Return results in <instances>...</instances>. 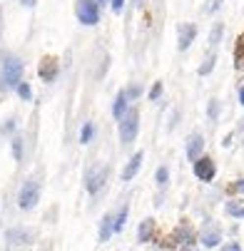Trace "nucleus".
Instances as JSON below:
<instances>
[{
  "label": "nucleus",
  "instance_id": "nucleus-1",
  "mask_svg": "<svg viewBox=\"0 0 244 251\" xmlns=\"http://www.w3.org/2000/svg\"><path fill=\"white\" fill-rule=\"evenodd\" d=\"M23 60L15 55H3V73H0V90H13L23 82Z\"/></svg>",
  "mask_w": 244,
  "mask_h": 251
},
{
  "label": "nucleus",
  "instance_id": "nucleus-2",
  "mask_svg": "<svg viewBox=\"0 0 244 251\" xmlns=\"http://www.w3.org/2000/svg\"><path fill=\"white\" fill-rule=\"evenodd\" d=\"M194 244V231L187 226V224H182V226H177L169 236H167V241H160V246H169V249H177V251H190V246Z\"/></svg>",
  "mask_w": 244,
  "mask_h": 251
},
{
  "label": "nucleus",
  "instance_id": "nucleus-3",
  "mask_svg": "<svg viewBox=\"0 0 244 251\" xmlns=\"http://www.w3.org/2000/svg\"><path fill=\"white\" fill-rule=\"evenodd\" d=\"M137 129H139V112L135 110V107H130V110L122 115V120H120V139H122V145H132L135 137H137Z\"/></svg>",
  "mask_w": 244,
  "mask_h": 251
},
{
  "label": "nucleus",
  "instance_id": "nucleus-4",
  "mask_svg": "<svg viewBox=\"0 0 244 251\" xmlns=\"http://www.w3.org/2000/svg\"><path fill=\"white\" fill-rule=\"evenodd\" d=\"M40 199V184L35 182V179H27V182L20 187V194H18V206L20 209H32L35 204H38Z\"/></svg>",
  "mask_w": 244,
  "mask_h": 251
},
{
  "label": "nucleus",
  "instance_id": "nucleus-5",
  "mask_svg": "<svg viewBox=\"0 0 244 251\" xmlns=\"http://www.w3.org/2000/svg\"><path fill=\"white\" fill-rule=\"evenodd\" d=\"M75 13H78V20L82 25H97L100 23V5L95 0H78Z\"/></svg>",
  "mask_w": 244,
  "mask_h": 251
},
{
  "label": "nucleus",
  "instance_id": "nucleus-6",
  "mask_svg": "<svg viewBox=\"0 0 244 251\" xmlns=\"http://www.w3.org/2000/svg\"><path fill=\"white\" fill-rule=\"evenodd\" d=\"M57 73H60V62H57V57L45 55V57L40 60V65H38V75H40V80H43V82H53V80H57Z\"/></svg>",
  "mask_w": 244,
  "mask_h": 251
},
{
  "label": "nucleus",
  "instance_id": "nucleus-7",
  "mask_svg": "<svg viewBox=\"0 0 244 251\" xmlns=\"http://www.w3.org/2000/svg\"><path fill=\"white\" fill-rule=\"evenodd\" d=\"M215 162L209 159V157H199L194 159V176L199 179V182H212L215 179Z\"/></svg>",
  "mask_w": 244,
  "mask_h": 251
},
{
  "label": "nucleus",
  "instance_id": "nucleus-8",
  "mask_svg": "<svg viewBox=\"0 0 244 251\" xmlns=\"http://www.w3.org/2000/svg\"><path fill=\"white\" fill-rule=\"evenodd\" d=\"M105 176H108V169H102V167H95V169L87 172V176H85V187H87L90 194H97V192L105 187Z\"/></svg>",
  "mask_w": 244,
  "mask_h": 251
},
{
  "label": "nucleus",
  "instance_id": "nucleus-9",
  "mask_svg": "<svg viewBox=\"0 0 244 251\" xmlns=\"http://www.w3.org/2000/svg\"><path fill=\"white\" fill-rule=\"evenodd\" d=\"M177 35H180L177 48H180V50H187V48L194 43V38H197V25H192V23H182L180 30H177Z\"/></svg>",
  "mask_w": 244,
  "mask_h": 251
},
{
  "label": "nucleus",
  "instance_id": "nucleus-10",
  "mask_svg": "<svg viewBox=\"0 0 244 251\" xmlns=\"http://www.w3.org/2000/svg\"><path fill=\"white\" fill-rule=\"evenodd\" d=\"M5 239L10 241V244H15V246H27V244H32L35 239H32V231H27V229H20V226H15V229H8L5 231Z\"/></svg>",
  "mask_w": 244,
  "mask_h": 251
},
{
  "label": "nucleus",
  "instance_id": "nucleus-11",
  "mask_svg": "<svg viewBox=\"0 0 244 251\" xmlns=\"http://www.w3.org/2000/svg\"><path fill=\"white\" fill-rule=\"evenodd\" d=\"M202 150H204V137L199 134V132H194V134H190V139H187V159H199L202 157Z\"/></svg>",
  "mask_w": 244,
  "mask_h": 251
},
{
  "label": "nucleus",
  "instance_id": "nucleus-12",
  "mask_svg": "<svg viewBox=\"0 0 244 251\" xmlns=\"http://www.w3.org/2000/svg\"><path fill=\"white\" fill-rule=\"evenodd\" d=\"M142 159H145L142 152H135V154L130 157V162H127L125 169H122V182H130V179H135V174L139 172V167H142Z\"/></svg>",
  "mask_w": 244,
  "mask_h": 251
},
{
  "label": "nucleus",
  "instance_id": "nucleus-13",
  "mask_svg": "<svg viewBox=\"0 0 244 251\" xmlns=\"http://www.w3.org/2000/svg\"><path fill=\"white\" fill-rule=\"evenodd\" d=\"M155 231H157V222L155 219H142V224H139V229H137V239L142 244H147V241L155 239Z\"/></svg>",
  "mask_w": 244,
  "mask_h": 251
},
{
  "label": "nucleus",
  "instance_id": "nucleus-14",
  "mask_svg": "<svg viewBox=\"0 0 244 251\" xmlns=\"http://www.w3.org/2000/svg\"><path fill=\"white\" fill-rule=\"evenodd\" d=\"M219 239H222L219 226H209V229H207V231H202V236H199L202 246H207V249H215V246L219 244Z\"/></svg>",
  "mask_w": 244,
  "mask_h": 251
},
{
  "label": "nucleus",
  "instance_id": "nucleus-15",
  "mask_svg": "<svg viewBox=\"0 0 244 251\" xmlns=\"http://www.w3.org/2000/svg\"><path fill=\"white\" fill-rule=\"evenodd\" d=\"M127 112V95H125V90L122 92H117V97H115V104H112V115L117 117V120H122V115Z\"/></svg>",
  "mask_w": 244,
  "mask_h": 251
},
{
  "label": "nucleus",
  "instance_id": "nucleus-16",
  "mask_svg": "<svg viewBox=\"0 0 244 251\" xmlns=\"http://www.w3.org/2000/svg\"><path fill=\"white\" fill-rule=\"evenodd\" d=\"M234 67L244 70V32L237 38V45H234Z\"/></svg>",
  "mask_w": 244,
  "mask_h": 251
},
{
  "label": "nucleus",
  "instance_id": "nucleus-17",
  "mask_svg": "<svg viewBox=\"0 0 244 251\" xmlns=\"http://www.w3.org/2000/svg\"><path fill=\"white\" fill-rule=\"evenodd\" d=\"M112 214H105L102 217V224H100V241H108L112 236Z\"/></svg>",
  "mask_w": 244,
  "mask_h": 251
},
{
  "label": "nucleus",
  "instance_id": "nucleus-18",
  "mask_svg": "<svg viewBox=\"0 0 244 251\" xmlns=\"http://www.w3.org/2000/svg\"><path fill=\"white\" fill-rule=\"evenodd\" d=\"M222 35H224V25L222 23H215L212 25V32H209V45H212V48L219 45L222 43Z\"/></svg>",
  "mask_w": 244,
  "mask_h": 251
},
{
  "label": "nucleus",
  "instance_id": "nucleus-19",
  "mask_svg": "<svg viewBox=\"0 0 244 251\" xmlns=\"http://www.w3.org/2000/svg\"><path fill=\"white\" fill-rule=\"evenodd\" d=\"M127 206H122L120 211H117V217H112V231H122V226H125V222H127Z\"/></svg>",
  "mask_w": 244,
  "mask_h": 251
},
{
  "label": "nucleus",
  "instance_id": "nucleus-20",
  "mask_svg": "<svg viewBox=\"0 0 244 251\" xmlns=\"http://www.w3.org/2000/svg\"><path fill=\"white\" fill-rule=\"evenodd\" d=\"M227 214L229 217H237V219H244V206L237 201H227Z\"/></svg>",
  "mask_w": 244,
  "mask_h": 251
},
{
  "label": "nucleus",
  "instance_id": "nucleus-21",
  "mask_svg": "<svg viewBox=\"0 0 244 251\" xmlns=\"http://www.w3.org/2000/svg\"><path fill=\"white\" fill-rule=\"evenodd\" d=\"M92 134H95V125L92 122H85L82 125V132H80V142H82V145H87V142L92 139Z\"/></svg>",
  "mask_w": 244,
  "mask_h": 251
},
{
  "label": "nucleus",
  "instance_id": "nucleus-22",
  "mask_svg": "<svg viewBox=\"0 0 244 251\" xmlns=\"http://www.w3.org/2000/svg\"><path fill=\"white\" fill-rule=\"evenodd\" d=\"M215 62H217V55H215V52H209V57H207V60H204V65L199 67V75H209V73H212Z\"/></svg>",
  "mask_w": 244,
  "mask_h": 251
},
{
  "label": "nucleus",
  "instance_id": "nucleus-23",
  "mask_svg": "<svg viewBox=\"0 0 244 251\" xmlns=\"http://www.w3.org/2000/svg\"><path fill=\"white\" fill-rule=\"evenodd\" d=\"M167 179H169V169H167V167H157V172H155V182H157L160 187H164V184H167Z\"/></svg>",
  "mask_w": 244,
  "mask_h": 251
},
{
  "label": "nucleus",
  "instance_id": "nucleus-24",
  "mask_svg": "<svg viewBox=\"0 0 244 251\" xmlns=\"http://www.w3.org/2000/svg\"><path fill=\"white\" fill-rule=\"evenodd\" d=\"M13 157L20 162L23 159V139L20 137H13Z\"/></svg>",
  "mask_w": 244,
  "mask_h": 251
},
{
  "label": "nucleus",
  "instance_id": "nucleus-25",
  "mask_svg": "<svg viewBox=\"0 0 244 251\" xmlns=\"http://www.w3.org/2000/svg\"><path fill=\"white\" fill-rule=\"evenodd\" d=\"M15 90H18L20 100H30V97H32V90H30V85H27V82H20Z\"/></svg>",
  "mask_w": 244,
  "mask_h": 251
},
{
  "label": "nucleus",
  "instance_id": "nucleus-26",
  "mask_svg": "<svg viewBox=\"0 0 244 251\" xmlns=\"http://www.w3.org/2000/svg\"><path fill=\"white\" fill-rule=\"evenodd\" d=\"M125 95H127V100H137L139 95H142V85H130L125 90Z\"/></svg>",
  "mask_w": 244,
  "mask_h": 251
},
{
  "label": "nucleus",
  "instance_id": "nucleus-27",
  "mask_svg": "<svg viewBox=\"0 0 244 251\" xmlns=\"http://www.w3.org/2000/svg\"><path fill=\"white\" fill-rule=\"evenodd\" d=\"M162 90H164V87H162V80H157V82L152 85V90H150V100H152V102H157V100H160V95H162Z\"/></svg>",
  "mask_w": 244,
  "mask_h": 251
},
{
  "label": "nucleus",
  "instance_id": "nucleus-28",
  "mask_svg": "<svg viewBox=\"0 0 244 251\" xmlns=\"http://www.w3.org/2000/svg\"><path fill=\"white\" fill-rule=\"evenodd\" d=\"M217 115H219V102L209 100V120H217Z\"/></svg>",
  "mask_w": 244,
  "mask_h": 251
},
{
  "label": "nucleus",
  "instance_id": "nucleus-29",
  "mask_svg": "<svg viewBox=\"0 0 244 251\" xmlns=\"http://www.w3.org/2000/svg\"><path fill=\"white\" fill-rule=\"evenodd\" d=\"M232 192H242V194H244V179H237V182L229 187V194H232Z\"/></svg>",
  "mask_w": 244,
  "mask_h": 251
},
{
  "label": "nucleus",
  "instance_id": "nucleus-30",
  "mask_svg": "<svg viewBox=\"0 0 244 251\" xmlns=\"http://www.w3.org/2000/svg\"><path fill=\"white\" fill-rule=\"evenodd\" d=\"M110 5H112V13H122L125 0H110Z\"/></svg>",
  "mask_w": 244,
  "mask_h": 251
},
{
  "label": "nucleus",
  "instance_id": "nucleus-31",
  "mask_svg": "<svg viewBox=\"0 0 244 251\" xmlns=\"http://www.w3.org/2000/svg\"><path fill=\"white\" fill-rule=\"evenodd\" d=\"M222 251H242V246H239L237 241H229V244H224V246H222Z\"/></svg>",
  "mask_w": 244,
  "mask_h": 251
},
{
  "label": "nucleus",
  "instance_id": "nucleus-32",
  "mask_svg": "<svg viewBox=\"0 0 244 251\" xmlns=\"http://www.w3.org/2000/svg\"><path fill=\"white\" fill-rule=\"evenodd\" d=\"M20 3H23L25 8H35V3H38V0H20Z\"/></svg>",
  "mask_w": 244,
  "mask_h": 251
},
{
  "label": "nucleus",
  "instance_id": "nucleus-33",
  "mask_svg": "<svg viewBox=\"0 0 244 251\" xmlns=\"http://www.w3.org/2000/svg\"><path fill=\"white\" fill-rule=\"evenodd\" d=\"M219 3H222V0H215V3H212V5H209V13H215V10L219 8Z\"/></svg>",
  "mask_w": 244,
  "mask_h": 251
},
{
  "label": "nucleus",
  "instance_id": "nucleus-34",
  "mask_svg": "<svg viewBox=\"0 0 244 251\" xmlns=\"http://www.w3.org/2000/svg\"><path fill=\"white\" fill-rule=\"evenodd\" d=\"M239 102H242V107H244V85L239 87Z\"/></svg>",
  "mask_w": 244,
  "mask_h": 251
},
{
  "label": "nucleus",
  "instance_id": "nucleus-35",
  "mask_svg": "<svg viewBox=\"0 0 244 251\" xmlns=\"http://www.w3.org/2000/svg\"><path fill=\"white\" fill-rule=\"evenodd\" d=\"M132 3H135L137 8H142V0H132Z\"/></svg>",
  "mask_w": 244,
  "mask_h": 251
},
{
  "label": "nucleus",
  "instance_id": "nucleus-36",
  "mask_svg": "<svg viewBox=\"0 0 244 251\" xmlns=\"http://www.w3.org/2000/svg\"><path fill=\"white\" fill-rule=\"evenodd\" d=\"M95 3H97V5H105V3H110V0H95Z\"/></svg>",
  "mask_w": 244,
  "mask_h": 251
}]
</instances>
